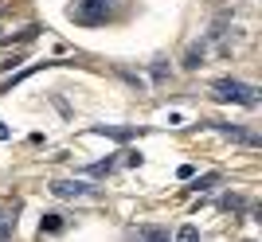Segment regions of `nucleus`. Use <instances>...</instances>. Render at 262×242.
<instances>
[{"label":"nucleus","instance_id":"nucleus-1","mask_svg":"<svg viewBox=\"0 0 262 242\" xmlns=\"http://www.w3.org/2000/svg\"><path fill=\"white\" fill-rule=\"evenodd\" d=\"M211 98L219 102H239V106H258V90L239 82V78H215L211 82Z\"/></svg>","mask_w":262,"mask_h":242},{"label":"nucleus","instance_id":"nucleus-2","mask_svg":"<svg viewBox=\"0 0 262 242\" xmlns=\"http://www.w3.org/2000/svg\"><path fill=\"white\" fill-rule=\"evenodd\" d=\"M71 16L86 28H98L110 16V0H71Z\"/></svg>","mask_w":262,"mask_h":242},{"label":"nucleus","instance_id":"nucleus-3","mask_svg":"<svg viewBox=\"0 0 262 242\" xmlns=\"http://www.w3.org/2000/svg\"><path fill=\"white\" fill-rule=\"evenodd\" d=\"M51 196H59V199H82V196H94V187L86 184V180H51Z\"/></svg>","mask_w":262,"mask_h":242},{"label":"nucleus","instance_id":"nucleus-4","mask_svg":"<svg viewBox=\"0 0 262 242\" xmlns=\"http://www.w3.org/2000/svg\"><path fill=\"white\" fill-rule=\"evenodd\" d=\"M215 129L223 133V137H227V141L251 144V149H254V144H262V141H258V133H254V129H243V125H223V121H215Z\"/></svg>","mask_w":262,"mask_h":242},{"label":"nucleus","instance_id":"nucleus-5","mask_svg":"<svg viewBox=\"0 0 262 242\" xmlns=\"http://www.w3.org/2000/svg\"><path fill=\"white\" fill-rule=\"evenodd\" d=\"M94 133L110 137V141H133L137 137V129H125V125H94Z\"/></svg>","mask_w":262,"mask_h":242},{"label":"nucleus","instance_id":"nucleus-6","mask_svg":"<svg viewBox=\"0 0 262 242\" xmlns=\"http://www.w3.org/2000/svg\"><path fill=\"white\" fill-rule=\"evenodd\" d=\"M137 234H141L145 242H172V238H168V231H161V227H141Z\"/></svg>","mask_w":262,"mask_h":242},{"label":"nucleus","instance_id":"nucleus-7","mask_svg":"<svg viewBox=\"0 0 262 242\" xmlns=\"http://www.w3.org/2000/svg\"><path fill=\"white\" fill-rule=\"evenodd\" d=\"M219 211H239L243 207V196H235V191H227V196H219V203H215Z\"/></svg>","mask_w":262,"mask_h":242},{"label":"nucleus","instance_id":"nucleus-8","mask_svg":"<svg viewBox=\"0 0 262 242\" xmlns=\"http://www.w3.org/2000/svg\"><path fill=\"white\" fill-rule=\"evenodd\" d=\"M172 242H200V231L192 227V223H184V227L176 231V238H172Z\"/></svg>","mask_w":262,"mask_h":242},{"label":"nucleus","instance_id":"nucleus-9","mask_svg":"<svg viewBox=\"0 0 262 242\" xmlns=\"http://www.w3.org/2000/svg\"><path fill=\"white\" fill-rule=\"evenodd\" d=\"M200 63H204V43H196V47L184 55V66H188V70H192V66H200Z\"/></svg>","mask_w":262,"mask_h":242},{"label":"nucleus","instance_id":"nucleus-10","mask_svg":"<svg viewBox=\"0 0 262 242\" xmlns=\"http://www.w3.org/2000/svg\"><path fill=\"white\" fill-rule=\"evenodd\" d=\"M110 168H114V160H98V164H90V168H82V176H106Z\"/></svg>","mask_w":262,"mask_h":242},{"label":"nucleus","instance_id":"nucleus-11","mask_svg":"<svg viewBox=\"0 0 262 242\" xmlns=\"http://www.w3.org/2000/svg\"><path fill=\"white\" fill-rule=\"evenodd\" d=\"M59 227H63V219H59V215H47V219L39 223V234L43 231H59Z\"/></svg>","mask_w":262,"mask_h":242},{"label":"nucleus","instance_id":"nucleus-12","mask_svg":"<svg viewBox=\"0 0 262 242\" xmlns=\"http://www.w3.org/2000/svg\"><path fill=\"white\" fill-rule=\"evenodd\" d=\"M24 59H28V51H16L12 59H4V63H0V70H12V66H20Z\"/></svg>","mask_w":262,"mask_h":242},{"label":"nucleus","instance_id":"nucleus-13","mask_svg":"<svg viewBox=\"0 0 262 242\" xmlns=\"http://www.w3.org/2000/svg\"><path fill=\"white\" fill-rule=\"evenodd\" d=\"M211 184H219V172H211V176L196 180V184H192V187H196V191H204V187H211Z\"/></svg>","mask_w":262,"mask_h":242},{"label":"nucleus","instance_id":"nucleus-14","mask_svg":"<svg viewBox=\"0 0 262 242\" xmlns=\"http://www.w3.org/2000/svg\"><path fill=\"white\" fill-rule=\"evenodd\" d=\"M0 242H12V219L0 223Z\"/></svg>","mask_w":262,"mask_h":242},{"label":"nucleus","instance_id":"nucleus-15","mask_svg":"<svg viewBox=\"0 0 262 242\" xmlns=\"http://www.w3.org/2000/svg\"><path fill=\"white\" fill-rule=\"evenodd\" d=\"M176 176H180V180H192V176H196V168H192V164H180V172H176Z\"/></svg>","mask_w":262,"mask_h":242},{"label":"nucleus","instance_id":"nucleus-16","mask_svg":"<svg viewBox=\"0 0 262 242\" xmlns=\"http://www.w3.org/2000/svg\"><path fill=\"white\" fill-rule=\"evenodd\" d=\"M8 137H12V129L4 125V121H0V141H8Z\"/></svg>","mask_w":262,"mask_h":242},{"label":"nucleus","instance_id":"nucleus-17","mask_svg":"<svg viewBox=\"0 0 262 242\" xmlns=\"http://www.w3.org/2000/svg\"><path fill=\"white\" fill-rule=\"evenodd\" d=\"M4 219H12V215H8V211H4V207H0V223H4ZM12 223H16V219H12Z\"/></svg>","mask_w":262,"mask_h":242},{"label":"nucleus","instance_id":"nucleus-18","mask_svg":"<svg viewBox=\"0 0 262 242\" xmlns=\"http://www.w3.org/2000/svg\"><path fill=\"white\" fill-rule=\"evenodd\" d=\"M243 242H254V238H243Z\"/></svg>","mask_w":262,"mask_h":242}]
</instances>
